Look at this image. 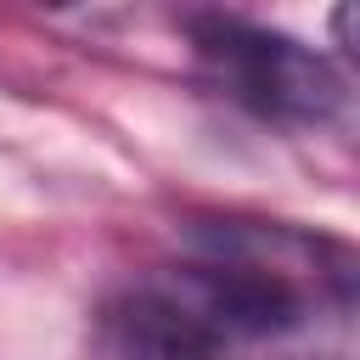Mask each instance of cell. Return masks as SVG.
Listing matches in <instances>:
<instances>
[{"mask_svg":"<svg viewBox=\"0 0 360 360\" xmlns=\"http://www.w3.org/2000/svg\"><path fill=\"white\" fill-rule=\"evenodd\" d=\"M354 259L332 236L276 219H202L191 253L135 270L96 309L107 360H231L349 304Z\"/></svg>","mask_w":360,"mask_h":360,"instance_id":"6da1fadb","label":"cell"},{"mask_svg":"<svg viewBox=\"0 0 360 360\" xmlns=\"http://www.w3.org/2000/svg\"><path fill=\"white\" fill-rule=\"evenodd\" d=\"M186 34H191V51H197L202 73L214 79V90L264 124L321 129L349 101V84L332 68V56H321L315 45H304L281 28H264V22H248L231 11H197V17H186Z\"/></svg>","mask_w":360,"mask_h":360,"instance_id":"7a4b0ae2","label":"cell"}]
</instances>
